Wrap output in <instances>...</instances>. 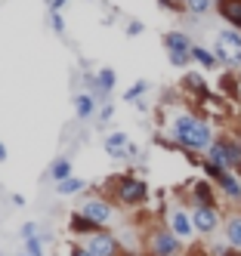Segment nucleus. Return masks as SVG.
<instances>
[{
  "label": "nucleus",
  "instance_id": "nucleus-36",
  "mask_svg": "<svg viewBox=\"0 0 241 256\" xmlns=\"http://www.w3.org/2000/svg\"><path fill=\"white\" fill-rule=\"evenodd\" d=\"M238 102H241V93H238Z\"/></svg>",
  "mask_w": 241,
  "mask_h": 256
},
{
  "label": "nucleus",
  "instance_id": "nucleus-24",
  "mask_svg": "<svg viewBox=\"0 0 241 256\" xmlns=\"http://www.w3.org/2000/svg\"><path fill=\"white\" fill-rule=\"evenodd\" d=\"M25 253L28 256H44V238L37 234V238H28L25 241Z\"/></svg>",
  "mask_w": 241,
  "mask_h": 256
},
{
  "label": "nucleus",
  "instance_id": "nucleus-35",
  "mask_svg": "<svg viewBox=\"0 0 241 256\" xmlns=\"http://www.w3.org/2000/svg\"><path fill=\"white\" fill-rule=\"evenodd\" d=\"M222 256H241V253H238V250H235V253H222Z\"/></svg>",
  "mask_w": 241,
  "mask_h": 256
},
{
  "label": "nucleus",
  "instance_id": "nucleus-21",
  "mask_svg": "<svg viewBox=\"0 0 241 256\" xmlns=\"http://www.w3.org/2000/svg\"><path fill=\"white\" fill-rule=\"evenodd\" d=\"M93 84H96L102 93H111V90H115V68H99Z\"/></svg>",
  "mask_w": 241,
  "mask_h": 256
},
{
  "label": "nucleus",
  "instance_id": "nucleus-8",
  "mask_svg": "<svg viewBox=\"0 0 241 256\" xmlns=\"http://www.w3.org/2000/svg\"><path fill=\"white\" fill-rule=\"evenodd\" d=\"M170 228L179 241H185V238H192L195 234V222H192V213H185V210H179V207H173L170 210Z\"/></svg>",
  "mask_w": 241,
  "mask_h": 256
},
{
  "label": "nucleus",
  "instance_id": "nucleus-11",
  "mask_svg": "<svg viewBox=\"0 0 241 256\" xmlns=\"http://www.w3.org/2000/svg\"><path fill=\"white\" fill-rule=\"evenodd\" d=\"M213 182H216V186L222 188V194H226V198H232V200H241V179H238L232 170H222V173H219Z\"/></svg>",
  "mask_w": 241,
  "mask_h": 256
},
{
  "label": "nucleus",
  "instance_id": "nucleus-22",
  "mask_svg": "<svg viewBox=\"0 0 241 256\" xmlns=\"http://www.w3.org/2000/svg\"><path fill=\"white\" fill-rule=\"evenodd\" d=\"M84 188H87V182L78 179V176H71V179H65V182H56V192H59V194H78V192H84Z\"/></svg>",
  "mask_w": 241,
  "mask_h": 256
},
{
  "label": "nucleus",
  "instance_id": "nucleus-6",
  "mask_svg": "<svg viewBox=\"0 0 241 256\" xmlns=\"http://www.w3.org/2000/svg\"><path fill=\"white\" fill-rule=\"evenodd\" d=\"M102 145H105V154H108V158H130V154H136V145L130 142V136H127L124 130L108 133Z\"/></svg>",
  "mask_w": 241,
  "mask_h": 256
},
{
  "label": "nucleus",
  "instance_id": "nucleus-27",
  "mask_svg": "<svg viewBox=\"0 0 241 256\" xmlns=\"http://www.w3.org/2000/svg\"><path fill=\"white\" fill-rule=\"evenodd\" d=\"M50 22H53V31L56 34H65V19H62L59 10H50Z\"/></svg>",
  "mask_w": 241,
  "mask_h": 256
},
{
  "label": "nucleus",
  "instance_id": "nucleus-7",
  "mask_svg": "<svg viewBox=\"0 0 241 256\" xmlns=\"http://www.w3.org/2000/svg\"><path fill=\"white\" fill-rule=\"evenodd\" d=\"M192 222H195V232L213 234L219 228V210L216 207H195L192 210Z\"/></svg>",
  "mask_w": 241,
  "mask_h": 256
},
{
  "label": "nucleus",
  "instance_id": "nucleus-10",
  "mask_svg": "<svg viewBox=\"0 0 241 256\" xmlns=\"http://www.w3.org/2000/svg\"><path fill=\"white\" fill-rule=\"evenodd\" d=\"M81 213H87L93 222H99V226H105L108 219H111V207L105 204V200H99V198H93V200H87V204H81Z\"/></svg>",
  "mask_w": 241,
  "mask_h": 256
},
{
  "label": "nucleus",
  "instance_id": "nucleus-30",
  "mask_svg": "<svg viewBox=\"0 0 241 256\" xmlns=\"http://www.w3.org/2000/svg\"><path fill=\"white\" fill-rule=\"evenodd\" d=\"M19 234H22L25 241H28V238H37V226H34V222H25V226H22V232H19Z\"/></svg>",
  "mask_w": 241,
  "mask_h": 256
},
{
  "label": "nucleus",
  "instance_id": "nucleus-19",
  "mask_svg": "<svg viewBox=\"0 0 241 256\" xmlns=\"http://www.w3.org/2000/svg\"><path fill=\"white\" fill-rule=\"evenodd\" d=\"M182 86H185V90H189V93H195V96H201V99H204V96H207V80H204L201 74H185V78H182Z\"/></svg>",
  "mask_w": 241,
  "mask_h": 256
},
{
  "label": "nucleus",
  "instance_id": "nucleus-28",
  "mask_svg": "<svg viewBox=\"0 0 241 256\" xmlns=\"http://www.w3.org/2000/svg\"><path fill=\"white\" fill-rule=\"evenodd\" d=\"M142 31H145V25H142L139 19H133V22H127V34H130V38H139Z\"/></svg>",
  "mask_w": 241,
  "mask_h": 256
},
{
  "label": "nucleus",
  "instance_id": "nucleus-32",
  "mask_svg": "<svg viewBox=\"0 0 241 256\" xmlns=\"http://www.w3.org/2000/svg\"><path fill=\"white\" fill-rule=\"evenodd\" d=\"M111 114H115V108H111V105H105V108H102V112H99V118H102V124H105V120H108Z\"/></svg>",
  "mask_w": 241,
  "mask_h": 256
},
{
  "label": "nucleus",
  "instance_id": "nucleus-31",
  "mask_svg": "<svg viewBox=\"0 0 241 256\" xmlns=\"http://www.w3.org/2000/svg\"><path fill=\"white\" fill-rule=\"evenodd\" d=\"M71 256H96L90 247H71Z\"/></svg>",
  "mask_w": 241,
  "mask_h": 256
},
{
  "label": "nucleus",
  "instance_id": "nucleus-18",
  "mask_svg": "<svg viewBox=\"0 0 241 256\" xmlns=\"http://www.w3.org/2000/svg\"><path fill=\"white\" fill-rule=\"evenodd\" d=\"M74 112H78V118H90L93 112H96V99H93L90 93L74 96Z\"/></svg>",
  "mask_w": 241,
  "mask_h": 256
},
{
  "label": "nucleus",
  "instance_id": "nucleus-17",
  "mask_svg": "<svg viewBox=\"0 0 241 256\" xmlns=\"http://www.w3.org/2000/svg\"><path fill=\"white\" fill-rule=\"evenodd\" d=\"M50 176H53L56 182L71 179V160H68V158H56V160L50 164Z\"/></svg>",
  "mask_w": 241,
  "mask_h": 256
},
{
  "label": "nucleus",
  "instance_id": "nucleus-12",
  "mask_svg": "<svg viewBox=\"0 0 241 256\" xmlns=\"http://www.w3.org/2000/svg\"><path fill=\"white\" fill-rule=\"evenodd\" d=\"M164 46H167V52H192V40L185 31H167Z\"/></svg>",
  "mask_w": 241,
  "mask_h": 256
},
{
  "label": "nucleus",
  "instance_id": "nucleus-20",
  "mask_svg": "<svg viewBox=\"0 0 241 256\" xmlns=\"http://www.w3.org/2000/svg\"><path fill=\"white\" fill-rule=\"evenodd\" d=\"M192 59L201 65V68H216L219 65V59H216V52H210V50H204V46H192Z\"/></svg>",
  "mask_w": 241,
  "mask_h": 256
},
{
  "label": "nucleus",
  "instance_id": "nucleus-29",
  "mask_svg": "<svg viewBox=\"0 0 241 256\" xmlns=\"http://www.w3.org/2000/svg\"><path fill=\"white\" fill-rule=\"evenodd\" d=\"M158 4H161L164 10H173V12H179V10H185V0H158Z\"/></svg>",
  "mask_w": 241,
  "mask_h": 256
},
{
  "label": "nucleus",
  "instance_id": "nucleus-13",
  "mask_svg": "<svg viewBox=\"0 0 241 256\" xmlns=\"http://www.w3.org/2000/svg\"><path fill=\"white\" fill-rule=\"evenodd\" d=\"M216 10L229 22V28H241V0H219Z\"/></svg>",
  "mask_w": 241,
  "mask_h": 256
},
{
  "label": "nucleus",
  "instance_id": "nucleus-25",
  "mask_svg": "<svg viewBox=\"0 0 241 256\" xmlns=\"http://www.w3.org/2000/svg\"><path fill=\"white\" fill-rule=\"evenodd\" d=\"M145 90H148V84H145V80H139V84H133V86H130L127 93H124V99H127V102H139V96L145 93Z\"/></svg>",
  "mask_w": 241,
  "mask_h": 256
},
{
  "label": "nucleus",
  "instance_id": "nucleus-1",
  "mask_svg": "<svg viewBox=\"0 0 241 256\" xmlns=\"http://www.w3.org/2000/svg\"><path fill=\"white\" fill-rule=\"evenodd\" d=\"M170 133H173V139L182 145L185 152H207L213 145L210 124H204L195 114H176L173 124H170Z\"/></svg>",
  "mask_w": 241,
  "mask_h": 256
},
{
  "label": "nucleus",
  "instance_id": "nucleus-3",
  "mask_svg": "<svg viewBox=\"0 0 241 256\" xmlns=\"http://www.w3.org/2000/svg\"><path fill=\"white\" fill-rule=\"evenodd\" d=\"M207 160L219 170H238L241 167V142L238 139H213L207 148Z\"/></svg>",
  "mask_w": 241,
  "mask_h": 256
},
{
  "label": "nucleus",
  "instance_id": "nucleus-23",
  "mask_svg": "<svg viewBox=\"0 0 241 256\" xmlns=\"http://www.w3.org/2000/svg\"><path fill=\"white\" fill-rule=\"evenodd\" d=\"M210 10H213V0H185V12L195 16V19L198 16H207Z\"/></svg>",
  "mask_w": 241,
  "mask_h": 256
},
{
  "label": "nucleus",
  "instance_id": "nucleus-5",
  "mask_svg": "<svg viewBox=\"0 0 241 256\" xmlns=\"http://www.w3.org/2000/svg\"><path fill=\"white\" fill-rule=\"evenodd\" d=\"M148 253L152 256H176L179 253V238L170 228H155L148 234Z\"/></svg>",
  "mask_w": 241,
  "mask_h": 256
},
{
  "label": "nucleus",
  "instance_id": "nucleus-9",
  "mask_svg": "<svg viewBox=\"0 0 241 256\" xmlns=\"http://www.w3.org/2000/svg\"><path fill=\"white\" fill-rule=\"evenodd\" d=\"M87 247L96 253V256H118V241H115V234H108V232H96V234H90Z\"/></svg>",
  "mask_w": 241,
  "mask_h": 256
},
{
  "label": "nucleus",
  "instance_id": "nucleus-33",
  "mask_svg": "<svg viewBox=\"0 0 241 256\" xmlns=\"http://www.w3.org/2000/svg\"><path fill=\"white\" fill-rule=\"evenodd\" d=\"M65 4H68V0H53L50 10H59V12H62V6H65Z\"/></svg>",
  "mask_w": 241,
  "mask_h": 256
},
{
  "label": "nucleus",
  "instance_id": "nucleus-2",
  "mask_svg": "<svg viewBox=\"0 0 241 256\" xmlns=\"http://www.w3.org/2000/svg\"><path fill=\"white\" fill-rule=\"evenodd\" d=\"M213 52L222 65L241 68V31L238 28H222L213 40Z\"/></svg>",
  "mask_w": 241,
  "mask_h": 256
},
{
  "label": "nucleus",
  "instance_id": "nucleus-15",
  "mask_svg": "<svg viewBox=\"0 0 241 256\" xmlns=\"http://www.w3.org/2000/svg\"><path fill=\"white\" fill-rule=\"evenodd\" d=\"M192 194H195V204L198 207H216V198H213V188L207 186L204 179H198L192 186Z\"/></svg>",
  "mask_w": 241,
  "mask_h": 256
},
{
  "label": "nucleus",
  "instance_id": "nucleus-34",
  "mask_svg": "<svg viewBox=\"0 0 241 256\" xmlns=\"http://www.w3.org/2000/svg\"><path fill=\"white\" fill-rule=\"evenodd\" d=\"M0 160H7V145L0 142Z\"/></svg>",
  "mask_w": 241,
  "mask_h": 256
},
{
  "label": "nucleus",
  "instance_id": "nucleus-14",
  "mask_svg": "<svg viewBox=\"0 0 241 256\" xmlns=\"http://www.w3.org/2000/svg\"><path fill=\"white\" fill-rule=\"evenodd\" d=\"M68 228H71L74 234H87V238H90V234H96L102 226H99V222H93L87 213H74V216L68 219Z\"/></svg>",
  "mask_w": 241,
  "mask_h": 256
},
{
  "label": "nucleus",
  "instance_id": "nucleus-16",
  "mask_svg": "<svg viewBox=\"0 0 241 256\" xmlns=\"http://www.w3.org/2000/svg\"><path fill=\"white\" fill-rule=\"evenodd\" d=\"M226 241L235 250H241V213H235V216L226 219Z\"/></svg>",
  "mask_w": 241,
  "mask_h": 256
},
{
  "label": "nucleus",
  "instance_id": "nucleus-4",
  "mask_svg": "<svg viewBox=\"0 0 241 256\" xmlns=\"http://www.w3.org/2000/svg\"><path fill=\"white\" fill-rule=\"evenodd\" d=\"M145 198H148V186H145L142 179H136V176H121V182H118V200H121V204L136 207V204H142Z\"/></svg>",
  "mask_w": 241,
  "mask_h": 256
},
{
  "label": "nucleus",
  "instance_id": "nucleus-37",
  "mask_svg": "<svg viewBox=\"0 0 241 256\" xmlns=\"http://www.w3.org/2000/svg\"><path fill=\"white\" fill-rule=\"evenodd\" d=\"M22 256H28V253H22Z\"/></svg>",
  "mask_w": 241,
  "mask_h": 256
},
{
  "label": "nucleus",
  "instance_id": "nucleus-26",
  "mask_svg": "<svg viewBox=\"0 0 241 256\" xmlns=\"http://www.w3.org/2000/svg\"><path fill=\"white\" fill-rule=\"evenodd\" d=\"M170 56V65H176V68H185L192 62V52H167Z\"/></svg>",
  "mask_w": 241,
  "mask_h": 256
}]
</instances>
